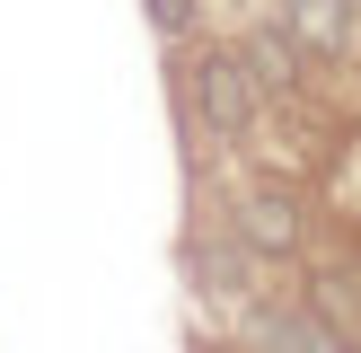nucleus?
<instances>
[{
  "label": "nucleus",
  "mask_w": 361,
  "mask_h": 353,
  "mask_svg": "<svg viewBox=\"0 0 361 353\" xmlns=\"http://www.w3.org/2000/svg\"><path fill=\"white\" fill-rule=\"evenodd\" d=\"M256 106H264V88L247 80L238 44H212L203 62H194V115H203V124H212V133H221V141L256 133Z\"/></svg>",
  "instance_id": "f257e3e1"
},
{
  "label": "nucleus",
  "mask_w": 361,
  "mask_h": 353,
  "mask_svg": "<svg viewBox=\"0 0 361 353\" xmlns=\"http://www.w3.org/2000/svg\"><path fill=\"white\" fill-rule=\"evenodd\" d=\"M238 247L247 256H300V247H309V221H300V203L282 186H256L238 203Z\"/></svg>",
  "instance_id": "f03ea898"
},
{
  "label": "nucleus",
  "mask_w": 361,
  "mask_h": 353,
  "mask_svg": "<svg viewBox=\"0 0 361 353\" xmlns=\"http://www.w3.org/2000/svg\"><path fill=\"white\" fill-rule=\"evenodd\" d=\"M282 35H291L309 62H335V53L353 44V0H282V18H274Z\"/></svg>",
  "instance_id": "7ed1b4c3"
},
{
  "label": "nucleus",
  "mask_w": 361,
  "mask_h": 353,
  "mask_svg": "<svg viewBox=\"0 0 361 353\" xmlns=\"http://www.w3.org/2000/svg\"><path fill=\"white\" fill-rule=\"evenodd\" d=\"M238 62H247V80H256L264 97H291V88H300V62H309V53H300L282 27H256V35L238 44Z\"/></svg>",
  "instance_id": "20e7f679"
},
{
  "label": "nucleus",
  "mask_w": 361,
  "mask_h": 353,
  "mask_svg": "<svg viewBox=\"0 0 361 353\" xmlns=\"http://www.w3.org/2000/svg\"><path fill=\"white\" fill-rule=\"evenodd\" d=\"M256 335H264V353H344V335L326 327V309H274Z\"/></svg>",
  "instance_id": "39448f33"
},
{
  "label": "nucleus",
  "mask_w": 361,
  "mask_h": 353,
  "mask_svg": "<svg viewBox=\"0 0 361 353\" xmlns=\"http://www.w3.org/2000/svg\"><path fill=\"white\" fill-rule=\"evenodd\" d=\"M141 9H150V27H159V35H194L203 0H141Z\"/></svg>",
  "instance_id": "423d86ee"
},
{
  "label": "nucleus",
  "mask_w": 361,
  "mask_h": 353,
  "mask_svg": "<svg viewBox=\"0 0 361 353\" xmlns=\"http://www.w3.org/2000/svg\"><path fill=\"white\" fill-rule=\"evenodd\" d=\"M344 353H361V345H344Z\"/></svg>",
  "instance_id": "0eeeda50"
}]
</instances>
